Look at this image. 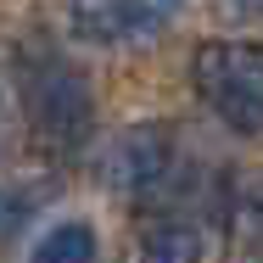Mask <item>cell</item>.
<instances>
[{
    "mask_svg": "<svg viewBox=\"0 0 263 263\" xmlns=\"http://www.w3.org/2000/svg\"><path fill=\"white\" fill-rule=\"evenodd\" d=\"M196 96L241 135L263 129V40H208L191 56Z\"/></svg>",
    "mask_w": 263,
    "mask_h": 263,
    "instance_id": "7a4b0ae2",
    "label": "cell"
},
{
    "mask_svg": "<svg viewBox=\"0 0 263 263\" xmlns=\"http://www.w3.org/2000/svg\"><path fill=\"white\" fill-rule=\"evenodd\" d=\"M174 174V135L162 123H135L129 135H118V146L106 152V185L123 202L157 196Z\"/></svg>",
    "mask_w": 263,
    "mask_h": 263,
    "instance_id": "3957f363",
    "label": "cell"
},
{
    "mask_svg": "<svg viewBox=\"0 0 263 263\" xmlns=\"http://www.w3.org/2000/svg\"><path fill=\"white\" fill-rule=\"evenodd\" d=\"M208 235L191 218H152L140 230V263H202Z\"/></svg>",
    "mask_w": 263,
    "mask_h": 263,
    "instance_id": "5b68a950",
    "label": "cell"
},
{
    "mask_svg": "<svg viewBox=\"0 0 263 263\" xmlns=\"http://www.w3.org/2000/svg\"><path fill=\"white\" fill-rule=\"evenodd\" d=\"M0 140H6V118H0Z\"/></svg>",
    "mask_w": 263,
    "mask_h": 263,
    "instance_id": "ba28073f",
    "label": "cell"
},
{
    "mask_svg": "<svg viewBox=\"0 0 263 263\" xmlns=\"http://www.w3.org/2000/svg\"><path fill=\"white\" fill-rule=\"evenodd\" d=\"M28 191H17V185H0V241L6 235H17L23 224H28Z\"/></svg>",
    "mask_w": 263,
    "mask_h": 263,
    "instance_id": "52a82bcc",
    "label": "cell"
},
{
    "mask_svg": "<svg viewBox=\"0 0 263 263\" xmlns=\"http://www.w3.org/2000/svg\"><path fill=\"white\" fill-rule=\"evenodd\" d=\"M174 11L179 0H73L67 23L90 45H123V40H152Z\"/></svg>",
    "mask_w": 263,
    "mask_h": 263,
    "instance_id": "277c9868",
    "label": "cell"
},
{
    "mask_svg": "<svg viewBox=\"0 0 263 263\" xmlns=\"http://www.w3.org/2000/svg\"><path fill=\"white\" fill-rule=\"evenodd\" d=\"M28 263H96V230L84 218H62V224H51L34 241Z\"/></svg>",
    "mask_w": 263,
    "mask_h": 263,
    "instance_id": "8992f818",
    "label": "cell"
},
{
    "mask_svg": "<svg viewBox=\"0 0 263 263\" xmlns=\"http://www.w3.org/2000/svg\"><path fill=\"white\" fill-rule=\"evenodd\" d=\"M17 79H23L34 146L51 152V157H73L96 129V96H90L84 73L51 45H23L17 51Z\"/></svg>",
    "mask_w": 263,
    "mask_h": 263,
    "instance_id": "6da1fadb",
    "label": "cell"
}]
</instances>
